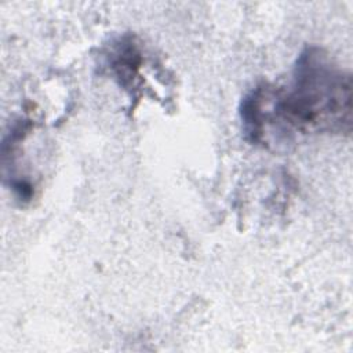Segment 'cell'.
<instances>
[{
	"mask_svg": "<svg viewBox=\"0 0 353 353\" xmlns=\"http://www.w3.org/2000/svg\"><path fill=\"white\" fill-rule=\"evenodd\" d=\"M244 132L252 143L263 139L266 123L288 131H343L352 120V79L317 47L298 58L288 90L259 85L241 103Z\"/></svg>",
	"mask_w": 353,
	"mask_h": 353,
	"instance_id": "1",
	"label": "cell"
}]
</instances>
